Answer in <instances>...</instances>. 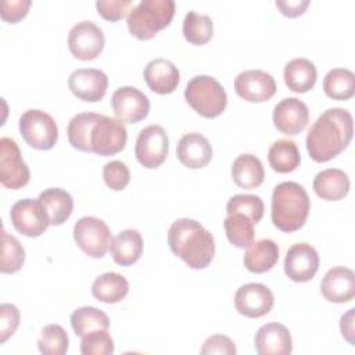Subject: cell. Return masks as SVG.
Wrapping results in <instances>:
<instances>
[{
  "label": "cell",
  "mask_w": 355,
  "mask_h": 355,
  "mask_svg": "<svg viewBox=\"0 0 355 355\" xmlns=\"http://www.w3.org/2000/svg\"><path fill=\"white\" fill-rule=\"evenodd\" d=\"M104 44V32L93 21H80L75 24L68 33V49L71 54L83 61L94 60L100 55Z\"/></svg>",
  "instance_id": "12"
},
{
  "label": "cell",
  "mask_w": 355,
  "mask_h": 355,
  "mask_svg": "<svg viewBox=\"0 0 355 355\" xmlns=\"http://www.w3.org/2000/svg\"><path fill=\"white\" fill-rule=\"evenodd\" d=\"M200 352L202 355H212V354L234 355L237 352V349L230 337L223 336V334H214L205 340Z\"/></svg>",
  "instance_id": "41"
},
{
  "label": "cell",
  "mask_w": 355,
  "mask_h": 355,
  "mask_svg": "<svg viewBox=\"0 0 355 355\" xmlns=\"http://www.w3.org/2000/svg\"><path fill=\"white\" fill-rule=\"evenodd\" d=\"M268 161L273 171L279 173H288L298 168L301 162V154L293 140L279 139L269 147Z\"/></svg>",
  "instance_id": "30"
},
{
  "label": "cell",
  "mask_w": 355,
  "mask_h": 355,
  "mask_svg": "<svg viewBox=\"0 0 355 355\" xmlns=\"http://www.w3.org/2000/svg\"><path fill=\"white\" fill-rule=\"evenodd\" d=\"M71 326L76 336L83 337L97 330H108L110 319L105 312L96 306H80L72 312Z\"/></svg>",
  "instance_id": "31"
},
{
  "label": "cell",
  "mask_w": 355,
  "mask_h": 355,
  "mask_svg": "<svg viewBox=\"0 0 355 355\" xmlns=\"http://www.w3.org/2000/svg\"><path fill=\"white\" fill-rule=\"evenodd\" d=\"M31 4V0H3L0 3V15L6 22L15 24L28 14Z\"/></svg>",
  "instance_id": "43"
},
{
  "label": "cell",
  "mask_w": 355,
  "mask_h": 355,
  "mask_svg": "<svg viewBox=\"0 0 355 355\" xmlns=\"http://www.w3.org/2000/svg\"><path fill=\"white\" fill-rule=\"evenodd\" d=\"M234 90L245 101L262 103L276 93V80L262 69H247L236 76Z\"/></svg>",
  "instance_id": "16"
},
{
  "label": "cell",
  "mask_w": 355,
  "mask_h": 355,
  "mask_svg": "<svg viewBox=\"0 0 355 355\" xmlns=\"http://www.w3.org/2000/svg\"><path fill=\"white\" fill-rule=\"evenodd\" d=\"M233 182L241 189H255L262 184L265 171L262 162L254 154H240L232 165Z\"/></svg>",
  "instance_id": "28"
},
{
  "label": "cell",
  "mask_w": 355,
  "mask_h": 355,
  "mask_svg": "<svg viewBox=\"0 0 355 355\" xmlns=\"http://www.w3.org/2000/svg\"><path fill=\"white\" fill-rule=\"evenodd\" d=\"M311 201L306 190L297 182H282L272 193L270 216L273 225L286 233L295 232L306 222Z\"/></svg>",
  "instance_id": "4"
},
{
  "label": "cell",
  "mask_w": 355,
  "mask_h": 355,
  "mask_svg": "<svg viewBox=\"0 0 355 355\" xmlns=\"http://www.w3.org/2000/svg\"><path fill=\"white\" fill-rule=\"evenodd\" d=\"M67 135L73 148L101 157L122 151L128 140V130L122 121L96 112L73 115L68 123Z\"/></svg>",
  "instance_id": "1"
},
{
  "label": "cell",
  "mask_w": 355,
  "mask_h": 355,
  "mask_svg": "<svg viewBox=\"0 0 355 355\" xmlns=\"http://www.w3.org/2000/svg\"><path fill=\"white\" fill-rule=\"evenodd\" d=\"M69 338L60 324H46L37 340V348L43 355H64L68 351Z\"/></svg>",
  "instance_id": "35"
},
{
  "label": "cell",
  "mask_w": 355,
  "mask_h": 355,
  "mask_svg": "<svg viewBox=\"0 0 355 355\" xmlns=\"http://www.w3.org/2000/svg\"><path fill=\"white\" fill-rule=\"evenodd\" d=\"M263 201L261 197L254 196V194H236L229 198L226 204V212L233 214V212H240L247 215L255 225L262 219L263 216Z\"/></svg>",
  "instance_id": "37"
},
{
  "label": "cell",
  "mask_w": 355,
  "mask_h": 355,
  "mask_svg": "<svg viewBox=\"0 0 355 355\" xmlns=\"http://www.w3.org/2000/svg\"><path fill=\"white\" fill-rule=\"evenodd\" d=\"M254 347L259 355H288L293 351V338L284 324L270 322L257 330Z\"/></svg>",
  "instance_id": "20"
},
{
  "label": "cell",
  "mask_w": 355,
  "mask_h": 355,
  "mask_svg": "<svg viewBox=\"0 0 355 355\" xmlns=\"http://www.w3.org/2000/svg\"><path fill=\"white\" fill-rule=\"evenodd\" d=\"M10 218L15 230L26 237H39L50 226L49 215L37 198L17 201L11 207Z\"/></svg>",
  "instance_id": "11"
},
{
  "label": "cell",
  "mask_w": 355,
  "mask_h": 355,
  "mask_svg": "<svg viewBox=\"0 0 355 355\" xmlns=\"http://www.w3.org/2000/svg\"><path fill=\"white\" fill-rule=\"evenodd\" d=\"M254 225L247 215L240 212L229 214L223 222L227 240L237 248H247L254 241Z\"/></svg>",
  "instance_id": "33"
},
{
  "label": "cell",
  "mask_w": 355,
  "mask_h": 355,
  "mask_svg": "<svg viewBox=\"0 0 355 355\" xmlns=\"http://www.w3.org/2000/svg\"><path fill=\"white\" fill-rule=\"evenodd\" d=\"M22 139L36 150H50L58 140V128L51 115L42 110L31 108L19 116Z\"/></svg>",
  "instance_id": "7"
},
{
  "label": "cell",
  "mask_w": 355,
  "mask_h": 355,
  "mask_svg": "<svg viewBox=\"0 0 355 355\" xmlns=\"http://www.w3.org/2000/svg\"><path fill=\"white\" fill-rule=\"evenodd\" d=\"M143 76L150 90L157 94H169L175 92L180 80L178 67L162 57L151 60L146 65Z\"/></svg>",
  "instance_id": "22"
},
{
  "label": "cell",
  "mask_w": 355,
  "mask_h": 355,
  "mask_svg": "<svg viewBox=\"0 0 355 355\" xmlns=\"http://www.w3.org/2000/svg\"><path fill=\"white\" fill-rule=\"evenodd\" d=\"M171 251L191 269L207 268L215 255L214 236L197 220L176 219L168 230Z\"/></svg>",
  "instance_id": "3"
},
{
  "label": "cell",
  "mask_w": 355,
  "mask_h": 355,
  "mask_svg": "<svg viewBox=\"0 0 355 355\" xmlns=\"http://www.w3.org/2000/svg\"><path fill=\"white\" fill-rule=\"evenodd\" d=\"M244 266L252 273H265L279 261V247L270 239L252 241L244 254Z\"/></svg>",
  "instance_id": "26"
},
{
  "label": "cell",
  "mask_w": 355,
  "mask_h": 355,
  "mask_svg": "<svg viewBox=\"0 0 355 355\" xmlns=\"http://www.w3.org/2000/svg\"><path fill=\"white\" fill-rule=\"evenodd\" d=\"M173 0H141L129 10L128 28L139 40H148L166 28L175 15Z\"/></svg>",
  "instance_id": "5"
},
{
  "label": "cell",
  "mask_w": 355,
  "mask_h": 355,
  "mask_svg": "<svg viewBox=\"0 0 355 355\" xmlns=\"http://www.w3.org/2000/svg\"><path fill=\"white\" fill-rule=\"evenodd\" d=\"M275 4L283 15L294 18L304 14L309 6V0H276Z\"/></svg>",
  "instance_id": "44"
},
{
  "label": "cell",
  "mask_w": 355,
  "mask_h": 355,
  "mask_svg": "<svg viewBox=\"0 0 355 355\" xmlns=\"http://www.w3.org/2000/svg\"><path fill=\"white\" fill-rule=\"evenodd\" d=\"M25 262V250L21 243L4 229L1 232V273H15Z\"/></svg>",
  "instance_id": "36"
},
{
  "label": "cell",
  "mask_w": 355,
  "mask_h": 355,
  "mask_svg": "<svg viewBox=\"0 0 355 355\" xmlns=\"http://www.w3.org/2000/svg\"><path fill=\"white\" fill-rule=\"evenodd\" d=\"M103 178L105 184L115 191L123 190L130 182V172L125 162L122 161H110L103 168Z\"/></svg>",
  "instance_id": "39"
},
{
  "label": "cell",
  "mask_w": 355,
  "mask_h": 355,
  "mask_svg": "<svg viewBox=\"0 0 355 355\" xmlns=\"http://www.w3.org/2000/svg\"><path fill=\"white\" fill-rule=\"evenodd\" d=\"M187 104L204 118L219 116L227 104V94L223 86L209 75L191 78L184 89Z\"/></svg>",
  "instance_id": "6"
},
{
  "label": "cell",
  "mask_w": 355,
  "mask_h": 355,
  "mask_svg": "<svg viewBox=\"0 0 355 355\" xmlns=\"http://www.w3.org/2000/svg\"><path fill=\"white\" fill-rule=\"evenodd\" d=\"M351 187L348 175L338 168H327L316 173L313 179L315 193L326 201H338L344 198Z\"/></svg>",
  "instance_id": "23"
},
{
  "label": "cell",
  "mask_w": 355,
  "mask_h": 355,
  "mask_svg": "<svg viewBox=\"0 0 355 355\" xmlns=\"http://www.w3.org/2000/svg\"><path fill=\"white\" fill-rule=\"evenodd\" d=\"M19 311L12 304L0 305V344H4L17 330L19 324Z\"/></svg>",
  "instance_id": "40"
},
{
  "label": "cell",
  "mask_w": 355,
  "mask_h": 355,
  "mask_svg": "<svg viewBox=\"0 0 355 355\" xmlns=\"http://www.w3.org/2000/svg\"><path fill=\"white\" fill-rule=\"evenodd\" d=\"M168 150L169 139L162 126L148 125L140 130L136 139L135 154L144 168H158L166 159Z\"/></svg>",
  "instance_id": "10"
},
{
  "label": "cell",
  "mask_w": 355,
  "mask_h": 355,
  "mask_svg": "<svg viewBox=\"0 0 355 355\" xmlns=\"http://www.w3.org/2000/svg\"><path fill=\"white\" fill-rule=\"evenodd\" d=\"M176 155L182 165L190 169H200L208 165L211 161L212 146L209 140L201 133H186L178 141Z\"/></svg>",
  "instance_id": "21"
},
{
  "label": "cell",
  "mask_w": 355,
  "mask_h": 355,
  "mask_svg": "<svg viewBox=\"0 0 355 355\" xmlns=\"http://www.w3.org/2000/svg\"><path fill=\"white\" fill-rule=\"evenodd\" d=\"M354 313L355 308H351L340 319L341 334L351 345H354Z\"/></svg>",
  "instance_id": "45"
},
{
  "label": "cell",
  "mask_w": 355,
  "mask_h": 355,
  "mask_svg": "<svg viewBox=\"0 0 355 355\" xmlns=\"http://www.w3.org/2000/svg\"><path fill=\"white\" fill-rule=\"evenodd\" d=\"M73 239L78 247L92 258H103L112 240L107 223L96 216L78 219L73 226Z\"/></svg>",
  "instance_id": "8"
},
{
  "label": "cell",
  "mask_w": 355,
  "mask_h": 355,
  "mask_svg": "<svg viewBox=\"0 0 355 355\" xmlns=\"http://www.w3.org/2000/svg\"><path fill=\"white\" fill-rule=\"evenodd\" d=\"M214 35V22L209 15L189 11L183 19V36L196 46L205 44Z\"/></svg>",
  "instance_id": "34"
},
{
  "label": "cell",
  "mask_w": 355,
  "mask_h": 355,
  "mask_svg": "<svg viewBox=\"0 0 355 355\" xmlns=\"http://www.w3.org/2000/svg\"><path fill=\"white\" fill-rule=\"evenodd\" d=\"M111 105L116 118L128 123L140 122L150 111L148 97L133 86H122L116 89L111 97Z\"/></svg>",
  "instance_id": "14"
},
{
  "label": "cell",
  "mask_w": 355,
  "mask_h": 355,
  "mask_svg": "<svg viewBox=\"0 0 355 355\" xmlns=\"http://www.w3.org/2000/svg\"><path fill=\"white\" fill-rule=\"evenodd\" d=\"M68 87L79 100L96 103L107 93L108 76L96 68H79L69 75Z\"/></svg>",
  "instance_id": "17"
},
{
  "label": "cell",
  "mask_w": 355,
  "mask_h": 355,
  "mask_svg": "<svg viewBox=\"0 0 355 355\" xmlns=\"http://www.w3.org/2000/svg\"><path fill=\"white\" fill-rule=\"evenodd\" d=\"M37 200L42 202L46 209L50 225L58 226L62 225L73 211V198L72 196L60 187H49L43 190Z\"/></svg>",
  "instance_id": "27"
},
{
  "label": "cell",
  "mask_w": 355,
  "mask_h": 355,
  "mask_svg": "<svg viewBox=\"0 0 355 355\" xmlns=\"http://www.w3.org/2000/svg\"><path fill=\"white\" fill-rule=\"evenodd\" d=\"M323 90L333 100H348L355 94V75L347 68H333L323 79Z\"/></svg>",
  "instance_id": "32"
},
{
  "label": "cell",
  "mask_w": 355,
  "mask_h": 355,
  "mask_svg": "<svg viewBox=\"0 0 355 355\" xmlns=\"http://www.w3.org/2000/svg\"><path fill=\"white\" fill-rule=\"evenodd\" d=\"M354 135V118L344 108L326 110L306 135V150L316 162H327L347 148Z\"/></svg>",
  "instance_id": "2"
},
{
  "label": "cell",
  "mask_w": 355,
  "mask_h": 355,
  "mask_svg": "<svg viewBox=\"0 0 355 355\" xmlns=\"http://www.w3.org/2000/svg\"><path fill=\"white\" fill-rule=\"evenodd\" d=\"M112 259L121 266H130L139 261L143 252V237L135 229L119 232L110 244Z\"/></svg>",
  "instance_id": "24"
},
{
  "label": "cell",
  "mask_w": 355,
  "mask_h": 355,
  "mask_svg": "<svg viewBox=\"0 0 355 355\" xmlns=\"http://www.w3.org/2000/svg\"><path fill=\"white\" fill-rule=\"evenodd\" d=\"M129 291V282L116 272H107L96 277L92 284V294L97 301L116 304L122 301Z\"/></svg>",
  "instance_id": "29"
},
{
  "label": "cell",
  "mask_w": 355,
  "mask_h": 355,
  "mask_svg": "<svg viewBox=\"0 0 355 355\" xmlns=\"http://www.w3.org/2000/svg\"><path fill=\"white\" fill-rule=\"evenodd\" d=\"M273 304V293L262 283L243 284L234 294V306L237 312L247 318H261L269 313Z\"/></svg>",
  "instance_id": "13"
},
{
  "label": "cell",
  "mask_w": 355,
  "mask_h": 355,
  "mask_svg": "<svg viewBox=\"0 0 355 355\" xmlns=\"http://www.w3.org/2000/svg\"><path fill=\"white\" fill-rule=\"evenodd\" d=\"M114 352V340L108 330H97L82 337L80 354L83 355H111Z\"/></svg>",
  "instance_id": "38"
},
{
  "label": "cell",
  "mask_w": 355,
  "mask_h": 355,
  "mask_svg": "<svg viewBox=\"0 0 355 355\" xmlns=\"http://www.w3.org/2000/svg\"><path fill=\"white\" fill-rule=\"evenodd\" d=\"M319 269V254L308 243L293 244L284 258V272L288 279L305 283L313 279Z\"/></svg>",
  "instance_id": "15"
},
{
  "label": "cell",
  "mask_w": 355,
  "mask_h": 355,
  "mask_svg": "<svg viewBox=\"0 0 355 355\" xmlns=\"http://www.w3.org/2000/svg\"><path fill=\"white\" fill-rule=\"evenodd\" d=\"M31 171L24 161L19 147L11 137L0 139V183L11 190L28 184Z\"/></svg>",
  "instance_id": "9"
},
{
  "label": "cell",
  "mask_w": 355,
  "mask_h": 355,
  "mask_svg": "<svg viewBox=\"0 0 355 355\" xmlns=\"http://www.w3.org/2000/svg\"><path fill=\"white\" fill-rule=\"evenodd\" d=\"M322 295L334 304H344L355 297V273L345 266L329 269L320 282Z\"/></svg>",
  "instance_id": "19"
},
{
  "label": "cell",
  "mask_w": 355,
  "mask_h": 355,
  "mask_svg": "<svg viewBox=\"0 0 355 355\" xmlns=\"http://www.w3.org/2000/svg\"><path fill=\"white\" fill-rule=\"evenodd\" d=\"M132 6L130 0H97L96 8L98 14L108 21H119Z\"/></svg>",
  "instance_id": "42"
},
{
  "label": "cell",
  "mask_w": 355,
  "mask_h": 355,
  "mask_svg": "<svg viewBox=\"0 0 355 355\" xmlns=\"http://www.w3.org/2000/svg\"><path fill=\"white\" fill-rule=\"evenodd\" d=\"M273 125L284 135H298L309 122V110L297 97H286L273 108Z\"/></svg>",
  "instance_id": "18"
},
{
  "label": "cell",
  "mask_w": 355,
  "mask_h": 355,
  "mask_svg": "<svg viewBox=\"0 0 355 355\" xmlns=\"http://www.w3.org/2000/svg\"><path fill=\"white\" fill-rule=\"evenodd\" d=\"M283 78L290 90L295 93H306L315 86L318 71L311 60L298 57L290 60L284 65Z\"/></svg>",
  "instance_id": "25"
}]
</instances>
